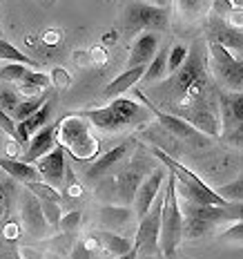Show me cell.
Here are the masks:
<instances>
[{"instance_id": "cell-26", "label": "cell", "mask_w": 243, "mask_h": 259, "mask_svg": "<svg viewBox=\"0 0 243 259\" xmlns=\"http://www.w3.org/2000/svg\"><path fill=\"white\" fill-rule=\"evenodd\" d=\"M50 85V76L47 74H40V72H34V69H29V74L18 83V92H38L42 94V90Z\"/></svg>"}, {"instance_id": "cell-2", "label": "cell", "mask_w": 243, "mask_h": 259, "mask_svg": "<svg viewBox=\"0 0 243 259\" xmlns=\"http://www.w3.org/2000/svg\"><path fill=\"white\" fill-rule=\"evenodd\" d=\"M152 154L159 156L161 163L167 165V170L174 175L176 179V192H179L181 201H190V203H201V206H228V199H223L221 194L210 188L208 183H203L194 172L183 165L181 161H176L172 154L163 152L161 148H152Z\"/></svg>"}, {"instance_id": "cell-34", "label": "cell", "mask_w": 243, "mask_h": 259, "mask_svg": "<svg viewBox=\"0 0 243 259\" xmlns=\"http://www.w3.org/2000/svg\"><path fill=\"white\" fill-rule=\"evenodd\" d=\"M221 130H230V132L225 134V141L243 148V121H230V123H225Z\"/></svg>"}, {"instance_id": "cell-29", "label": "cell", "mask_w": 243, "mask_h": 259, "mask_svg": "<svg viewBox=\"0 0 243 259\" xmlns=\"http://www.w3.org/2000/svg\"><path fill=\"white\" fill-rule=\"evenodd\" d=\"M63 197L67 199H78L83 197V186L76 181V177H74L72 168H69L67 163V172H65V183H63Z\"/></svg>"}, {"instance_id": "cell-12", "label": "cell", "mask_w": 243, "mask_h": 259, "mask_svg": "<svg viewBox=\"0 0 243 259\" xmlns=\"http://www.w3.org/2000/svg\"><path fill=\"white\" fill-rule=\"evenodd\" d=\"M40 177L45 183H50L54 188H63L65 183V172H67V161H65V148L56 145L50 154H45L42 159L36 161Z\"/></svg>"}, {"instance_id": "cell-19", "label": "cell", "mask_w": 243, "mask_h": 259, "mask_svg": "<svg viewBox=\"0 0 243 259\" xmlns=\"http://www.w3.org/2000/svg\"><path fill=\"white\" fill-rule=\"evenodd\" d=\"M50 116H52V101H47L45 105L40 107L36 114H31L27 121H20L18 123V137H20V143L27 145L29 143V139L34 137L38 130H42L47 125V121H50Z\"/></svg>"}, {"instance_id": "cell-40", "label": "cell", "mask_w": 243, "mask_h": 259, "mask_svg": "<svg viewBox=\"0 0 243 259\" xmlns=\"http://www.w3.org/2000/svg\"><path fill=\"white\" fill-rule=\"evenodd\" d=\"M228 210L232 214V221H243V201H230Z\"/></svg>"}, {"instance_id": "cell-35", "label": "cell", "mask_w": 243, "mask_h": 259, "mask_svg": "<svg viewBox=\"0 0 243 259\" xmlns=\"http://www.w3.org/2000/svg\"><path fill=\"white\" fill-rule=\"evenodd\" d=\"M0 130H3L5 134H9V137H12V141H18V143H20L18 123H16L14 116L9 114V112H5V110H0Z\"/></svg>"}, {"instance_id": "cell-37", "label": "cell", "mask_w": 243, "mask_h": 259, "mask_svg": "<svg viewBox=\"0 0 243 259\" xmlns=\"http://www.w3.org/2000/svg\"><path fill=\"white\" fill-rule=\"evenodd\" d=\"M176 5H179V9L185 16H197L199 9H201L203 0H176Z\"/></svg>"}, {"instance_id": "cell-18", "label": "cell", "mask_w": 243, "mask_h": 259, "mask_svg": "<svg viewBox=\"0 0 243 259\" xmlns=\"http://www.w3.org/2000/svg\"><path fill=\"white\" fill-rule=\"evenodd\" d=\"M0 170L7 172L9 177H14L20 183H29V181H42L38 168L34 163H27V161H18V159H0Z\"/></svg>"}, {"instance_id": "cell-28", "label": "cell", "mask_w": 243, "mask_h": 259, "mask_svg": "<svg viewBox=\"0 0 243 259\" xmlns=\"http://www.w3.org/2000/svg\"><path fill=\"white\" fill-rule=\"evenodd\" d=\"M23 103V94L14 88H3L0 90V110L14 114V110Z\"/></svg>"}, {"instance_id": "cell-8", "label": "cell", "mask_w": 243, "mask_h": 259, "mask_svg": "<svg viewBox=\"0 0 243 259\" xmlns=\"http://www.w3.org/2000/svg\"><path fill=\"white\" fill-rule=\"evenodd\" d=\"M58 134L63 139V148L72 150L78 159H89L91 154L96 152V139L91 137L85 127L83 118L78 116H69L63 118V123L58 125Z\"/></svg>"}, {"instance_id": "cell-9", "label": "cell", "mask_w": 243, "mask_h": 259, "mask_svg": "<svg viewBox=\"0 0 243 259\" xmlns=\"http://www.w3.org/2000/svg\"><path fill=\"white\" fill-rule=\"evenodd\" d=\"M163 203H165V188L159 192L152 208H150L148 214L141 219V226H138V233H136V244L141 246V250L150 252V255H152L154 250H161L159 239H161V221H163Z\"/></svg>"}, {"instance_id": "cell-43", "label": "cell", "mask_w": 243, "mask_h": 259, "mask_svg": "<svg viewBox=\"0 0 243 259\" xmlns=\"http://www.w3.org/2000/svg\"><path fill=\"white\" fill-rule=\"evenodd\" d=\"M152 5H156V7H167L170 5V0H150Z\"/></svg>"}, {"instance_id": "cell-7", "label": "cell", "mask_w": 243, "mask_h": 259, "mask_svg": "<svg viewBox=\"0 0 243 259\" xmlns=\"http://www.w3.org/2000/svg\"><path fill=\"white\" fill-rule=\"evenodd\" d=\"M136 99L141 101L145 107H148L150 114L159 118L161 127L167 130V132H172L174 137H179V139H183V141H187V143H194V145H205V143H208V137L199 132V130L194 127L190 121H185L183 116H179V114H167V112L159 110V107H156L152 101H150L148 96L143 94V92H136Z\"/></svg>"}, {"instance_id": "cell-22", "label": "cell", "mask_w": 243, "mask_h": 259, "mask_svg": "<svg viewBox=\"0 0 243 259\" xmlns=\"http://www.w3.org/2000/svg\"><path fill=\"white\" fill-rule=\"evenodd\" d=\"M143 179H145L143 172L136 170V168H129V170H125L121 177H118V194L123 197V201L125 203L134 201V197H136V192H138V188H141Z\"/></svg>"}, {"instance_id": "cell-3", "label": "cell", "mask_w": 243, "mask_h": 259, "mask_svg": "<svg viewBox=\"0 0 243 259\" xmlns=\"http://www.w3.org/2000/svg\"><path fill=\"white\" fill-rule=\"evenodd\" d=\"M148 114H150L148 107H141L136 101L121 99V96L110 101V105H105V107H91V110L83 112L85 118H89L96 127L105 130V132H118L123 127L145 123Z\"/></svg>"}, {"instance_id": "cell-39", "label": "cell", "mask_w": 243, "mask_h": 259, "mask_svg": "<svg viewBox=\"0 0 243 259\" xmlns=\"http://www.w3.org/2000/svg\"><path fill=\"white\" fill-rule=\"evenodd\" d=\"M225 23L232 25V27H236V29L243 27V9H232L230 16L225 18Z\"/></svg>"}, {"instance_id": "cell-38", "label": "cell", "mask_w": 243, "mask_h": 259, "mask_svg": "<svg viewBox=\"0 0 243 259\" xmlns=\"http://www.w3.org/2000/svg\"><path fill=\"white\" fill-rule=\"evenodd\" d=\"M212 9H214V14H217V18L225 20L234 7L230 5V0H214V7H212Z\"/></svg>"}, {"instance_id": "cell-25", "label": "cell", "mask_w": 243, "mask_h": 259, "mask_svg": "<svg viewBox=\"0 0 243 259\" xmlns=\"http://www.w3.org/2000/svg\"><path fill=\"white\" fill-rule=\"evenodd\" d=\"M0 61H7V63H23V65H29V67H38V63L31 61L29 56H25L20 50H16L12 42L3 40L0 38Z\"/></svg>"}, {"instance_id": "cell-45", "label": "cell", "mask_w": 243, "mask_h": 259, "mask_svg": "<svg viewBox=\"0 0 243 259\" xmlns=\"http://www.w3.org/2000/svg\"><path fill=\"white\" fill-rule=\"evenodd\" d=\"M0 172H3V170H0Z\"/></svg>"}, {"instance_id": "cell-6", "label": "cell", "mask_w": 243, "mask_h": 259, "mask_svg": "<svg viewBox=\"0 0 243 259\" xmlns=\"http://www.w3.org/2000/svg\"><path fill=\"white\" fill-rule=\"evenodd\" d=\"M210 50V69L225 88L241 90L243 88V61L234 58L228 47L219 45V42H208Z\"/></svg>"}, {"instance_id": "cell-13", "label": "cell", "mask_w": 243, "mask_h": 259, "mask_svg": "<svg viewBox=\"0 0 243 259\" xmlns=\"http://www.w3.org/2000/svg\"><path fill=\"white\" fill-rule=\"evenodd\" d=\"M56 134H58V125H45L42 130L34 134L27 143V150L23 154V161L27 163H36L38 159H42L45 154H50L56 148Z\"/></svg>"}, {"instance_id": "cell-1", "label": "cell", "mask_w": 243, "mask_h": 259, "mask_svg": "<svg viewBox=\"0 0 243 259\" xmlns=\"http://www.w3.org/2000/svg\"><path fill=\"white\" fill-rule=\"evenodd\" d=\"M205 92H210L208 63L203 56V45L194 42L179 72H174L172 78L161 83L156 88V94H172V99L179 105V112H185L205 107V96H208Z\"/></svg>"}, {"instance_id": "cell-30", "label": "cell", "mask_w": 243, "mask_h": 259, "mask_svg": "<svg viewBox=\"0 0 243 259\" xmlns=\"http://www.w3.org/2000/svg\"><path fill=\"white\" fill-rule=\"evenodd\" d=\"M217 192L228 201H243V177L232 183H225V186L217 188Z\"/></svg>"}, {"instance_id": "cell-44", "label": "cell", "mask_w": 243, "mask_h": 259, "mask_svg": "<svg viewBox=\"0 0 243 259\" xmlns=\"http://www.w3.org/2000/svg\"><path fill=\"white\" fill-rule=\"evenodd\" d=\"M230 5L234 9H243V0H230Z\"/></svg>"}, {"instance_id": "cell-16", "label": "cell", "mask_w": 243, "mask_h": 259, "mask_svg": "<svg viewBox=\"0 0 243 259\" xmlns=\"http://www.w3.org/2000/svg\"><path fill=\"white\" fill-rule=\"evenodd\" d=\"M129 148H132V143L125 141V143L116 145V148H112L110 152H105L103 156H99V159H96L94 163L87 168V179L94 181V179H101L103 175H107V172L114 168V165H118L123 159H125L127 152H129Z\"/></svg>"}, {"instance_id": "cell-20", "label": "cell", "mask_w": 243, "mask_h": 259, "mask_svg": "<svg viewBox=\"0 0 243 259\" xmlns=\"http://www.w3.org/2000/svg\"><path fill=\"white\" fill-rule=\"evenodd\" d=\"M212 42H219V45L228 47V50H243V34L236 27L228 25L225 20H214L212 25Z\"/></svg>"}, {"instance_id": "cell-21", "label": "cell", "mask_w": 243, "mask_h": 259, "mask_svg": "<svg viewBox=\"0 0 243 259\" xmlns=\"http://www.w3.org/2000/svg\"><path fill=\"white\" fill-rule=\"evenodd\" d=\"M94 239H96V244H99L103 250H107L110 255H125V252H129L134 248V241H129L125 239V237H118L116 233H110V230H103V233L99 235H94Z\"/></svg>"}, {"instance_id": "cell-15", "label": "cell", "mask_w": 243, "mask_h": 259, "mask_svg": "<svg viewBox=\"0 0 243 259\" xmlns=\"http://www.w3.org/2000/svg\"><path fill=\"white\" fill-rule=\"evenodd\" d=\"M179 116H183L185 121H190L192 125L199 130V132L205 134V137H221V121H219L217 112L208 110V107L179 112Z\"/></svg>"}, {"instance_id": "cell-17", "label": "cell", "mask_w": 243, "mask_h": 259, "mask_svg": "<svg viewBox=\"0 0 243 259\" xmlns=\"http://www.w3.org/2000/svg\"><path fill=\"white\" fill-rule=\"evenodd\" d=\"M145 69H148V65H138V67H127L125 72L121 74V76H116L110 85H107L105 90H103V94H101V96H103V99H107V101L118 99V94H125V92H127V90H132L134 85L138 83V80H143Z\"/></svg>"}, {"instance_id": "cell-41", "label": "cell", "mask_w": 243, "mask_h": 259, "mask_svg": "<svg viewBox=\"0 0 243 259\" xmlns=\"http://www.w3.org/2000/svg\"><path fill=\"white\" fill-rule=\"evenodd\" d=\"M72 257H74V259H91V257H89V248H87V244L83 241V244H76V246H74Z\"/></svg>"}, {"instance_id": "cell-33", "label": "cell", "mask_w": 243, "mask_h": 259, "mask_svg": "<svg viewBox=\"0 0 243 259\" xmlns=\"http://www.w3.org/2000/svg\"><path fill=\"white\" fill-rule=\"evenodd\" d=\"M225 244H243V221H230V226L221 233Z\"/></svg>"}, {"instance_id": "cell-31", "label": "cell", "mask_w": 243, "mask_h": 259, "mask_svg": "<svg viewBox=\"0 0 243 259\" xmlns=\"http://www.w3.org/2000/svg\"><path fill=\"white\" fill-rule=\"evenodd\" d=\"M185 58H187V47L174 45L170 50V56H167V72H170V74L179 72V67L185 63Z\"/></svg>"}, {"instance_id": "cell-4", "label": "cell", "mask_w": 243, "mask_h": 259, "mask_svg": "<svg viewBox=\"0 0 243 259\" xmlns=\"http://www.w3.org/2000/svg\"><path fill=\"white\" fill-rule=\"evenodd\" d=\"M183 241V210L181 199L176 192V179L167 170V183H165V203H163V221H161V239L159 248L163 257H174L176 248Z\"/></svg>"}, {"instance_id": "cell-23", "label": "cell", "mask_w": 243, "mask_h": 259, "mask_svg": "<svg viewBox=\"0 0 243 259\" xmlns=\"http://www.w3.org/2000/svg\"><path fill=\"white\" fill-rule=\"evenodd\" d=\"M167 56H170V50L163 47V50L156 52V56L152 58V63L148 65V69H145V76H143V83H159V80L165 78L167 74Z\"/></svg>"}, {"instance_id": "cell-5", "label": "cell", "mask_w": 243, "mask_h": 259, "mask_svg": "<svg viewBox=\"0 0 243 259\" xmlns=\"http://www.w3.org/2000/svg\"><path fill=\"white\" fill-rule=\"evenodd\" d=\"M127 36L143 34V31L165 29L167 27V7H156L152 3H129L123 14Z\"/></svg>"}, {"instance_id": "cell-11", "label": "cell", "mask_w": 243, "mask_h": 259, "mask_svg": "<svg viewBox=\"0 0 243 259\" xmlns=\"http://www.w3.org/2000/svg\"><path fill=\"white\" fill-rule=\"evenodd\" d=\"M165 181H167L165 168H156L143 179L136 197H134V212H136L138 219H143L145 214H148V210L152 208L154 199L159 197V192L165 188Z\"/></svg>"}, {"instance_id": "cell-24", "label": "cell", "mask_w": 243, "mask_h": 259, "mask_svg": "<svg viewBox=\"0 0 243 259\" xmlns=\"http://www.w3.org/2000/svg\"><path fill=\"white\" fill-rule=\"evenodd\" d=\"M47 94L45 92H42V94H38V96H27V99H23V103H20L18 107H16L14 110V121L16 123H20V121H27V118H29L31 114H36V112L40 110L42 105L47 103Z\"/></svg>"}, {"instance_id": "cell-14", "label": "cell", "mask_w": 243, "mask_h": 259, "mask_svg": "<svg viewBox=\"0 0 243 259\" xmlns=\"http://www.w3.org/2000/svg\"><path fill=\"white\" fill-rule=\"evenodd\" d=\"M159 52V34L156 31H143V34L136 36L132 45V52H129V61L127 67H138V65H150L152 58Z\"/></svg>"}, {"instance_id": "cell-42", "label": "cell", "mask_w": 243, "mask_h": 259, "mask_svg": "<svg viewBox=\"0 0 243 259\" xmlns=\"http://www.w3.org/2000/svg\"><path fill=\"white\" fill-rule=\"evenodd\" d=\"M138 252H141V246L134 241V248L129 252H125V255H118V257H114V259H136L138 257Z\"/></svg>"}, {"instance_id": "cell-36", "label": "cell", "mask_w": 243, "mask_h": 259, "mask_svg": "<svg viewBox=\"0 0 243 259\" xmlns=\"http://www.w3.org/2000/svg\"><path fill=\"white\" fill-rule=\"evenodd\" d=\"M80 219H83V212L80 210H72V212H65L61 219V228L65 233H74V230L80 226Z\"/></svg>"}, {"instance_id": "cell-10", "label": "cell", "mask_w": 243, "mask_h": 259, "mask_svg": "<svg viewBox=\"0 0 243 259\" xmlns=\"http://www.w3.org/2000/svg\"><path fill=\"white\" fill-rule=\"evenodd\" d=\"M20 217H23V226L29 233V237L34 239H42L47 235L50 228V221L45 217V210H42L40 199L27 188V192L20 197Z\"/></svg>"}, {"instance_id": "cell-32", "label": "cell", "mask_w": 243, "mask_h": 259, "mask_svg": "<svg viewBox=\"0 0 243 259\" xmlns=\"http://www.w3.org/2000/svg\"><path fill=\"white\" fill-rule=\"evenodd\" d=\"M103 219L107 221V224H125V221L132 217V210L129 208H103L101 210Z\"/></svg>"}, {"instance_id": "cell-27", "label": "cell", "mask_w": 243, "mask_h": 259, "mask_svg": "<svg viewBox=\"0 0 243 259\" xmlns=\"http://www.w3.org/2000/svg\"><path fill=\"white\" fill-rule=\"evenodd\" d=\"M29 65H23V63H7L3 69H0V78L7 80V83H20L27 74H29Z\"/></svg>"}]
</instances>
